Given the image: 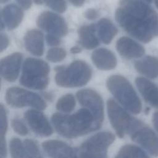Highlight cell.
Wrapping results in <instances>:
<instances>
[{"label":"cell","instance_id":"ac0fdd59","mask_svg":"<svg viewBox=\"0 0 158 158\" xmlns=\"http://www.w3.org/2000/svg\"><path fill=\"white\" fill-rule=\"evenodd\" d=\"M116 49L119 54L127 59L141 57L145 52L144 48L130 38L122 36L117 40Z\"/></svg>","mask_w":158,"mask_h":158},{"label":"cell","instance_id":"6da1fadb","mask_svg":"<svg viewBox=\"0 0 158 158\" xmlns=\"http://www.w3.org/2000/svg\"><path fill=\"white\" fill-rule=\"evenodd\" d=\"M51 122L56 131L67 138H77L99 128L93 114L85 108L72 115L55 113Z\"/></svg>","mask_w":158,"mask_h":158},{"label":"cell","instance_id":"8fae6325","mask_svg":"<svg viewBox=\"0 0 158 158\" xmlns=\"http://www.w3.org/2000/svg\"><path fill=\"white\" fill-rule=\"evenodd\" d=\"M37 26L49 34L59 37L68 33V27L65 20L56 13L51 11L41 12L36 19Z\"/></svg>","mask_w":158,"mask_h":158},{"label":"cell","instance_id":"4dcf8cb0","mask_svg":"<svg viewBox=\"0 0 158 158\" xmlns=\"http://www.w3.org/2000/svg\"><path fill=\"white\" fill-rule=\"evenodd\" d=\"M46 40L48 44L51 46H57L61 43L60 37L51 34H48L46 36Z\"/></svg>","mask_w":158,"mask_h":158},{"label":"cell","instance_id":"5bb4252c","mask_svg":"<svg viewBox=\"0 0 158 158\" xmlns=\"http://www.w3.org/2000/svg\"><path fill=\"white\" fill-rule=\"evenodd\" d=\"M24 117L31 130L41 136H49L53 133L49 121L45 115L37 109H30L24 114Z\"/></svg>","mask_w":158,"mask_h":158},{"label":"cell","instance_id":"e0dca14e","mask_svg":"<svg viewBox=\"0 0 158 158\" xmlns=\"http://www.w3.org/2000/svg\"><path fill=\"white\" fill-rule=\"evenodd\" d=\"M23 18L22 9L17 5L8 4L3 7L1 12V30L6 28L9 30L16 28Z\"/></svg>","mask_w":158,"mask_h":158},{"label":"cell","instance_id":"8d00e7d4","mask_svg":"<svg viewBox=\"0 0 158 158\" xmlns=\"http://www.w3.org/2000/svg\"><path fill=\"white\" fill-rule=\"evenodd\" d=\"M70 3L76 6V7H80L83 5L85 3V0H69Z\"/></svg>","mask_w":158,"mask_h":158},{"label":"cell","instance_id":"9a60e30c","mask_svg":"<svg viewBox=\"0 0 158 158\" xmlns=\"http://www.w3.org/2000/svg\"><path fill=\"white\" fill-rule=\"evenodd\" d=\"M23 59L20 52H14L2 59L0 62L1 77L7 81H15L19 75Z\"/></svg>","mask_w":158,"mask_h":158},{"label":"cell","instance_id":"277c9868","mask_svg":"<svg viewBox=\"0 0 158 158\" xmlns=\"http://www.w3.org/2000/svg\"><path fill=\"white\" fill-rule=\"evenodd\" d=\"M49 72L48 64L43 60L33 57L27 58L23 64L20 83L30 89H44L49 82Z\"/></svg>","mask_w":158,"mask_h":158},{"label":"cell","instance_id":"30bf717a","mask_svg":"<svg viewBox=\"0 0 158 158\" xmlns=\"http://www.w3.org/2000/svg\"><path fill=\"white\" fill-rule=\"evenodd\" d=\"M131 139L145 149L153 156H158V136L141 121L138 120L130 133Z\"/></svg>","mask_w":158,"mask_h":158},{"label":"cell","instance_id":"484cf974","mask_svg":"<svg viewBox=\"0 0 158 158\" xmlns=\"http://www.w3.org/2000/svg\"><path fill=\"white\" fill-rule=\"evenodd\" d=\"M0 117H1V155L2 158H5L7 155V148L6 142V134L7 133L8 122L6 109L2 104H1L0 107Z\"/></svg>","mask_w":158,"mask_h":158},{"label":"cell","instance_id":"5b68a950","mask_svg":"<svg viewBox=\"0 0 158 158\" xmlns=\"http://www.w3.org/2000/svg\"><path fill=\"white\" fill-rule=\"evenodd\" d=\"M115 17L119 25L131 36L145 43L152 40L154 35L149 26L137 14L120 6L115 10Z\"/></svg>","mask_w":158,"mask_h":158},{"label":"cell","instance_id":"44dd1931","mask_svg":"<svg viewBox=\"0 0 158 158\" xmlns=\"http://www.w3.org/2000/svg\"><path fill=\"white\" fill-rule=\"evenodd\" d=\"M23 41L25 49L32 55L41 56L44 52V36L43 33L36 29L27 31Z\"/></svg>","mask_w":158,"mask_h":158},{"label":"cell","instance_id":"83f0119b","mask_svg":"<svg viewBox=\"0 0 158 158\" xmlns=\"http://www.w3.org/2000/svg\"><path fill=\"white\" fill-rule=\"evenodd\" d=\"M66 51L61 48L54 47L49 49L46 54V59L51 62H59L62 61L66 57Z\"/></svg>","mask_w":158,"mask_h":158},{"label":"cell","instance_id":"4fadbf2b","mask_svg":"<svg viewBox=\"0 0 158 158\" xmlns=\"http://www.w3.org/2000/svg\"><path fill=\"white\" fill-rule=\"evenodd\" d=\"M9 148L12 158H43L36 143L31 139L22 141L17 138H13Z\"/></svg>","mask_w":158,"mask_h":158},{"label":"cell","instance_id":"f1b7e54d","mask_svg":"<svg viewBox=\"0 0 158 158\" xmlns=\"http://www.w3.org/2000/svg\"><path fill=\"white\" fill-rule=\"evenodd\" d=\"M45 4L51 9L59 12H64L67 7L65 0H43Z\"/></svg>","mask_w":158,"mask_h":158},{"label":"cell","instance_id":"3957f363","mask_svg":"<svg viewBox=\"0 0 158 158\" xmlns=\"http://www.w3.org/2000/svg\"><path fill=\"white\" fill-rule=\"evenodd\" d=\"M106 86L114 97L127 110L134 114L142 109L141 102L130 81L123 76L113 75L108 77Z\"/></svg>","mask_w":158,"mask_h":158},{"label":"cell","instance_id":"e575fe53","mask_svg":"<svg viewBox=\"0 0 158 158\" xmlns=\"http://www.w3.org/2000/svg\"><path fill=\"white\" fill-rule=\"evenodd\" d=\"M152 123L158 133V111L154 112L152 115Z\"/></svg>","mask_w":158,"mask_h":158},{"label":"cell","instance_id":"7a4b0ae2","mask_svg":"<svg viewBox=\"0 0 158 158\" xmlns=\"http://www.w3.org/2000/svg\"><path fill=\"white\" fill-rule=\"evenodd\" d=\"M54 77L57 85L63 88H77L86 85L92 77V69L85 61L75 60L68 66H56Z\"/></svg>","mask_w":158,"mask_h":158},{"label":"cell","instance_id":"d4e9b609","mask_svg":"<svg viewBox=\"0 0 158 158\" xmlns=\"http://www.w3.org/2000/svg\"><path fill=\"white\" fill-rule=\"evenodd\" d=\"M115 158H149L146 152L139 147L133 144L123 146Z\"/></svg>","mask_w":158,"mask_h":158},{"label":"cell","instance_id":"52a82bcc","mask_svg":"<svg viewBox=\"0 0 158 158\" xmlns=\"http://www.w3.org/2000/svg\"><path fill=\"white\" fill-rule=\"evenodd\" d=\"M107 110L112 127L121 138L130 134L138 122V120L133 118L112 99L107 101Z\"/></svg>","mask_w":158,"mask_h":158},{"label":"cell","instance_id":"7c38bea8","mask_svg":"<svg viewBox=\"0 0 158 158\" xmlns=\"http://www.w3.org/2000/svg\"><path fill=\"white\" fill-rule=\"evenodd\" d=\"M119 4L143 17L149 26L153 35L158 36V15L148 3L142 0H120Z\"/></svg>","mask_w":158,"mask_h":158},{"label":"cell","instance_id":"60d3db41","mask_svg":"<svg viewBox=\"0 0 158 158\" xmlns=\"http://www.w3.org/2000/svg\"><path fill=\"white\" fill-rule=\"evenodd\" d=\"M155 4H156L157 8L158 9V0H155Z\"/></svg>","mask_w":158,"mask_h":158},{"label":"cell","instance_id":"ba28073f","mask_svg":"<svg viewBox=\"0 0 158 158\" xmlns=\"http://www.w3.org/2000/svg\"><path fill=\"white\" fill-rule=\"evenodd\" d=\"M6 102L16 108L31 107L37 110H44L47 105L44 100L38 94L19 87H10L5 95Z\"/></svg>","mask_w":158,"mask_h":158},{"label":"cell","instance_id":"7402d4cb","mask_svg":"<svg viewBox=\"0 0 158 158\" xmlns=\"http://www.w3.org/2000/svg\"><path fill=\"white\" fill-rule=\"evenodd\" d=\"M96 27L94 24L81 26L78 30L80 46L86 49L91 50L99 45V41L96 36Z\"/></svg>","mask_w":158,"mask_h":158},{"label":"cell","instance_id":"f546056e","mask_svg":"<svg viewBox=\"0 0 158 158\" xmlns=\"http://www.w3.org/2000/svg\"><path fill=\"white\" fill-rule=\"evenodd\" d=\"M11 126L14 131L20 136H25L28 133V129L25 124L17 118H14L12 120Z\"/></svg>","mask_w":158,"mask_h":158},{"label":"cell","instance_id":"f35d334b","mask_svg":"<svg viewBox=\"0 0 158 158\" xmlns=\"http://www.w3.org/2000/svg\"><path fill=\"white\" fill-rule=\"evenodd\" d=\"M142 1H143L144 2H145L148 3V4H149V3H151L152 2V0H142Z\"/></svg>","mask_w":158,"mask_h":158},{"label":"cell","instance_id":"74e56055","mask_svg":"<svg viewBox=\"0 0 158 158\" xmlns=\"http://www.w3.org/2000/svg\"><path fill=\"white\" fill-rule=\"evenodd\" d=\"M34 1H35V3L36 4H42L43 2V1L41 0H34Z\"/></svg>","mask_w":158,"mask_h":158},{"label":"cell","instance_id":"ffe728a7","mask_svg":"<svg viewBox=\"0 0 158 158\" xmlns=\"http://www.w3.org/2000/svg\"><path fill=\"white\" fill-rule=\"evenodd\" d=\"M136 87L144 100L151 106L158 109V88L157 86L144 77L135 79Z\"/></svg>","mask_w":158,"mask_h":158},{"label":"cell","instance_id":"603a6c76","mask_svg":"<svg viewBox=\"0 0 158 158\" xmlns=\"http://www.w3.org/2000/svg\"><path fill=\"white\" fill-rule=\"evenodd\" d=\"M134 67L138 73L149 78L158 77V59L154 56H147L136 60L134 63Z\"/></svg>","mask_w":158,"mask_h":158},{"label":"cell","instance_id":"9c48e42d","mask_svg":"<svg viewBox=\"0 0 158 158\" xmlns=\"http://www.w3.org/2000/svg\"><path fill=\"white\" fill-rule=\"evenodd\" d=\"M76 96L79 103L91 112L99 128L104 119V102L100 94L91 89H82Z\"/></svg>","mask_w":158,"mask_h":158},{"label":"cell","instance_id":"8992f818","mask_svg":"<svg viewBox=\"0 0 158 158\" xmlns=\"http://www.w3.org/2000/svg\"><path fill=\"white\" fill-rule=\"evenodd\" d=\"M114 140L115 136L110 131L94 135L80 146L79 158H107L108 148Z\"/></svg>","mask_w":158,"mask_h":158},{"label":"cell","instance_id":"1f68e13d","mask_svg":"<svg viewBox=\"0 0 158 158\" xmlns=\"http://www.w3.org/2000/svg\"><path fill=\"white\" fill-rule=\"evenodd\" d=\"M84 16L86 19L89 20H93L98 18V17L99 16V12L96 9L90 8L87 9L85 11L84 14Z\"/></svg>","mask_w":158,"mask_h":158},{"label":"cell","instance_id":"2e32d148","mask_svg":"<svg viewBox=\"0 0 158 158\" xmlns=\"http://www.w3.org/2000/svg\"><path fill=\"white\" fill-rule=\"evenodd\" d=\"M42 147L50 158H78L73 149L62 141L47 140L42 143Z\"/></svg>","mask_w":158,"mask_h":158},{"label":"cell","instance_id":"cb8c5ba5","mask_svg":"<svg viewBox=\"0 0 158 158\" xmlns=\"http://www.w3.org/2000/svg\"><path fill=\"white\" fill-rule=\"evenodd\" d=\"M98 35L101 41L105 44H110L118 33V29L110 20L102 18L96 25Z\"/></svg>","mask_w":158,"mask_h":158},{"label":"cell","instance_id":"ab89813d","mask_svg":"<svg viewBox=\"0 0 158 158\" xmlns=\"http://www.w3.org/2000/svg\"><path fill=\"white\" fill-rule=\"evenodd\" d=\"M8 1H9V0H0V1H1V3H2V4H3V3H5V2H7Z\"/></svg>","mask_w":158,"mask_h":158},{"label":"cell","instance_id":"d590c367","mask_svg":"<svg viewBox=\"0 0 158 158\" xmlns=\"http://www.w3.org/2000/svg\"><path fill=\"white\" fill-rule=\"evenodd\" d=\"M70 53L73 54H76L80 53L82 51V48L81 46H76L72 47L70 49Z\"/></svg>","mask_w":158,"mask_h":158},{"label":"cell","instance_id":"4316f807","mask_svg":"<svg viewBox=\"0 0 158 158\" xmlns=\"http://www.w3.org/2000/svg\"><path fill=\"white\" fill-rule=\"evenodd\" d=\"M76 102L74 96L68 93L60 97L57 101L56 109L63 113H70L75 107Z\"/></svg>","mask_w":158,"mask_h":158},{"label":"cell","instance_id":"836d02e7","mask_svg":"<svg viewBox=\"0 0 158 158\" xmlns=\"http://www.w3.org/2000/svg\"><path fill=\"white\" fill-rule=\"evenodd\" d=\"M19 5L23 9H29L32 5V0H16Z\"/></svg>","mask_w":158,"mask_h":158},{"label":"cell","instance_id":"d6986e66","mask_svg":"<svg viewBox=\"0 0 158 158\" xmlns=\"http://www.w3.org/2000/svg\"><path fill=\"white\" fill-rule=\"evenodd\" d=\"M91 60L94 65L101 70H110L114 69L117 64L115 54L106 48H98L91 54Z\"/></svg>","mask_w":158,"mask_h":158},{"label":"cell","instance_id":"d6a6232c","mask_svg":"<svg viewBox=\"0 0 158 158\" xmlns=\"http://www.w3.org/2000/svg\"><path fill=\"white\" fill-rule=\"evenodd\" d=\"M9 44V40L7 35L5 33H1V52L4 51Z\"/></svg>","mask_w":158,"mask_h":158}]
</instances>
